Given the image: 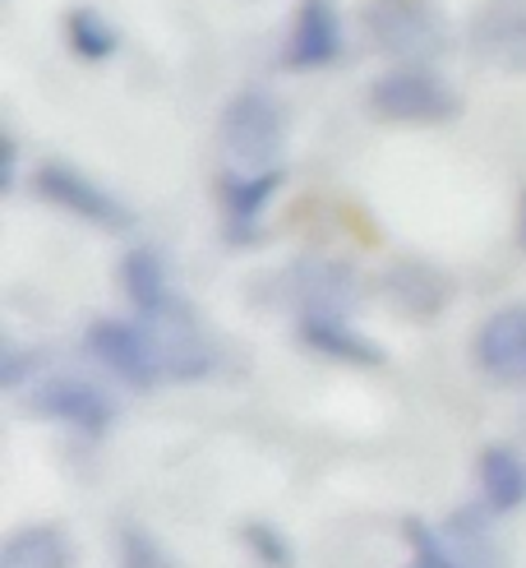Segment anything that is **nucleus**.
<instances>
[{"instance_id": "8", "label": "nucleus", "mask_w": 526, "mask_h": 568, "mask_svg": "<svg viewBox=\"0 0 526 568\" xmlns=\"http://www.w3.org/2000/svg\"><path fill=\"white\" fill-rule=\"evenodd\" d=\"M476 51L508 74H526V0H489L481 10L476 28Z\"/></svg>"}, {"instance_id": "7", "label": "nucleus", "mask_w": 526, "mask_h": 568, "mask_svg": "<svg viewBox=\"0 0 526 568\" xmlns=\"http://www.w3.org/2000/svg\"><path fill=\"white\" fill-rule=\"evenodd\" d=\"M476 361L498 384H526V305H504L481 324Z\"/></svg>"}, {"instance_id": "12", "label": "nucleus", "mask_w": 526, "mask_h": 568, "mask_svg": "<svg viewBox=\"0 0 526 568\" xmlns=\"http://www.w3.org/2000/svg\"><path fill=\"white\" fill-rule=\"evenodd\" d=\"M300 337L310 343L319 356H332V361H347V365H379L383 352L370 343L365 333L347 328L342 315H300Z\"/></svg>"}, {"instance_id": "6", "label": "nucleus", "mask_w": 526, "mask_h": 568, "mask_svg": "<svg viewBox=\"0 0 526 568\" xmlns=\"http://www.w3.org/2000/svg\"><path fill=\"white\" fill-rule=\"evenodd\" d=\"M33 412L47 416V420H61V425H74V430H89V435H102L116 407L111 397L89 384V379H70V375H55L47 384L33 388Z\"/></svg>"}, {"instance_id": "18", "label": "nucleus", "mask_w": 526, "mask_h": 568, "mask_svg": "<svg viewBox=\"0 0 526 568\" xmlns=\"http://www.w3.org/2000/svg\"><path fill=\"white\" fill-rule=\"evenodd\" d=\"M245 546L255 550V559L259 564H268V568H291V559H296V550H291V541L282 531H277L272 523H245Z\"/></svg>"}, {"instance_id": "5", "label": "nucleus", "mask_w": 526, "mask_h": 568, "mask_svg": "<svg viewBox=\"0 0 526 568\" xmlns=\"http://www.w3.org/2000/svg\"><path fill=\"white\" fill-rule=\"evenodd\" d=\"M38 194L51 199L55 209L93 222V226H111V232H125V226L134 222L130 209L121 204L116 194L102 190L97 181H89L83 172H74V166H61V162H47L38 172Z\"/></svg>"}, {"instance_id": "13", "label": "nucleus", "mask_w": 526, "mask_h": 568, "mask_svg": "<svg viewBox=\"0 0 526 568\" xmlns=\"http://www.w3.org/2000/svg\"><path fill=\"white\" fill-rule=\"evenodd\" d=\"M481 495L494 514H513L526 504V458L504 444H489L481 453Z\"/></svg>"}, {"instance_id": "16", "label": "nucleus", "mask_w": 526, "mask_h": 568, "mask_svg": "<svg viewBox=\"0 0 526 568\" xmlns=\"http://www.w3.org/2000/svg\"><path fill=\"white\" fill-rule=\"evenodd\" d=\"M65 28H70V47L79 55H89V61H102V55L116 51V28H111L97 10H74Z\"/></svg>"}, {"instance_id": "22", "label": "nucleus", "mask_w": 526, "mask_h": 568, "mask_svg": "<svg viewBox=\"0 0 526 568\" xmlns=\"http://www.w3.org/2000/svg\"><path fill=\"white\" fill-rule=\"evenodd\" d=\"M522 245H526V199H522Z\"/></svg>"}, {"instance_id": "15", "label": "nucleus", "mask_w": 526, "mask_h": 568, "mask_svg": "<svg viewBox=\"0 0 526 568\" xmlns=\"http://www.w3.org/2000/svg\"><path fill=\"white\" fill-rule=\"evenodd\" d=\"M277 185H282V172H249V176H221V209L231 217V232L249 236V226L259 222V213L272 204Z\"/></svg>"}, {"instance_id": "17", "label": "nucleus", "mask_w": 526, "mask_h": 568, "mask_svg": "<svg viewBox=\"0 0 526 568\" xmlns=\"http://www.w3.org/2000/svg\"><path fill=\"white\" fill-rule=\"evenodd\" d=\"M388 287H393L398 292V301L406 305H421V310H434L439 305V277L430 273V268H421V264H398L393 268V277H388Z\"/></svg>"}, {"instance_id": "11", "label": "nucleus", "mask_w": 526, "mask_h": 568, "mask_svg": "<svg viewBox=\"0 0 526 568\" xmlns=\"http://www.w3.org/2000/svg\"><path fill=\"white\" fill-rule=\"evenodd\" d=\"M121 282H125V296L138 315H148V324L157 320H172L176 315V296H172V282H166V268L153 250H130L125 264H121Z\"/></svg>"}, {"instance_id": "19", "label": "nucleus", "mask_w": 526, "mask_h": 568, "mask_svg": "<svg viewBox=\"0 0 526 568\" xmlns=\"http://www.w3.org/2000/svg\"><path fill=\"white\" fill-rule=\"evenodd\" d=\"M402 536L411 541V550H415V564L411 568H462L453 555H448V546H443V531H434V527H425V523H406L402 527Z\"/></svg>"}, {"instance_id": "10", "label": "nucleus", "mask_w": 526, "mask_h": 568, "mask_svg": "<svg viewBox=\"0 0 526 568\" xmlns=\"http://www.w3.org/2000/svg\"><path fill=\"white\" fill-rule=\"evenodd\" d=\"M291 287L305 301V315H342L355 296V277L347 264L305 260V264H291Z\"/></svg>"}, {"instance_id": "14", "label": "nucleus", "mask_w": 526, "mask_h": 568, "mask_svg": "<svg viewBox=\"0 0 526 568\" xmlns=\"http://www.w3.org/2000/svg\"><path fill=\"white\" fill-rule=\"evenodd\" d=\"M70 564H74L70 536L51 523L14 531L6 550H0V568H70Z\"/></svg>"}, {"instance_id": "2", "label": "nucleus", "mask_w": 526, "mask_h": 568, "mask_svg": "<svg viewBox=\"0 0 526 568\" xmlns=\"http://www.w3.org/2000/svg\"><path fill=\"white\" fill-rule=\"evenodd\" d=\"M370 106L393 125H439L453 121L462 102L443 79H434L421 65H398L370 83Z\"/></svg>"}, {"instance_id": "3", "label": "nucleus", "mask_w": 526, "mask_h": 568, "mask_svg": "<svg viewBox=\"0 0 526 568\" xmlns=\"http://www.w3.org/2000/svg\"><path fill=\"white\" fill-rule=\"evenodd\" d=\"M89 347L111 375H121L130 384H157L166 375L157 328L125 324V320H102V324L89 328Z\"/></svg>"}, {"instance_id": "20", "label": "nucleus", "mask_w": 526, "mask_h": 568, "mask_svg": "<svg viewBox=\"0 0 526 568\" xmlns=\"http://www.w3.org/2000/svg\"><path fill=\"white\" fill-rule=\"evenodd\" d=\"M121 568H176V564H172V555L153 541V536L125 527L121 531Z\"/></svg>"}, {"instance_id": "1", "label": "nucleus", "mask_w": 526, "mask_h": 568, "mask_svg": "<svg viewBox=\"0 0 526 568\" xmlns=\"http://www.w3.org/2000/svg\"><path fill=\"white\" fill-rule=\"evenodd\" d=\"M221 144L249 172H272L287 153V116L277 98L264 89L236 93L221 111Z\"/></svg>"}, {"instance_id": "9", "label": "nucleus", "mask_w": 526, "mask_h": 568, "mask_svg": "<svg viewBox=\"0 0 526 568\" xmlns=\"http://www.w3.org/2000/svg\"><path fill=\"white\" fill-rule=\"evenodd\" d=\"M342 55V23L332 14L323 0H310L291 28V42H287V65L291 70H323Z\"/></svg>"}, {"instance_id": "4", "label": "nucleus", "mask_w": 526, "mask_h": 568, "mask_svg": "<svg viewBox=\"0 0 526 568\" xmlns=\"http://www.w3.org/2000/svg\"><path fill=\"white\" fill-rule=\"evenodd\" d=\"M365 33L379 42V51L421 61L439 47V19L425 0H370L365 6Z\"/></svg>"}, {"instance_id": "21", "label": "nucleus", "mask_w": 526, "mask_h": 568, "mask_svg": "<svg viewBox=\"0 0 526 568\" xmlns=\"http://www.w3.org/2000/svg\"><path fill=\"white\" fill-rule=\"evenodd\" d=\"M38 361H42L38 352H28V356H23L14 343H6V347H0V384H6V388H19L28 371H38Z\"/></svg>"}]
</instances>
